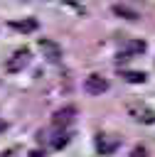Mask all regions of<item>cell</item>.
Listing matches in <instances>:
<instances>
[{
	"label": "cell",
	"mask_w": 155,
	"mask_h": 157,
	"mask_svg": "<svg viewBox=\"0 0 155 157\" xmlns=\"http://www.w3.org/2000/svg\"><path fill=\"white\" fill-rule=\"evenodd\" d=\"M10 27L12 29H17V32H34L37 29V20H22V22H10Z\"/></svg>",
	"instance_id": "8"
},
{
	"label": "cell",
	"mask_w": 155,
	"mask_h": 157,
	"mask_svg": "<svg viewBox=\"0 0 155 157\" xmlns=\"http://www.w3.org/2000/svg\"><path fill=\"white\" fill-rule=\"evenodd\" d=\"M123 76H125V81H130V83H143V81H145V74H143V71H125Z\"/></svg>",
	"instance_id": "10"
},
{
	"label": "cell",
	"mask_w": 155,
	"mask_h": 157,
	"mask_svg": "<svg viewBox=\"0 0 155 157\" xmlns=\"http://www.w3.org/2000/svg\"><path fill=\"white\" fill-rule=\"evenodd\" d=\"M84 91L91 93V96H101V93L108 91V81L103 76H98V74H89L84 78Z\"/></svg>",
	"instance_id": "1"
},
{
	"label": "cell",
	"mask_w": 155,
	"mask_h": 157,
	"mask_svg": "<svg viewBox=\"0 0 155 157\" xmlns=\"http://www.w3.org/2000/svg\"><path fill=\"white\" fill-rule=\"evenodd\" d=\"M130 157H148V152H145V147H133Z\"/></svg>",
	"instance_id": "11"
},
{
	"label": "cell",
	"mask_w": 155,
	"mask_h": 157,
	"mask_svg": "<svg viewBox=\"0 0 155 157\" xmlns=\"http://www.w3.org/2000/svg\"><path fill=\"white\" fill-rule=\"evenodd\" d=\"M145 49V42H130V52H143Z\"/></svg>",
	"instance_id": "12"
},
{
	"label": "cell",
	"mask_w": 155,
	"mask_h": 157,
	"mask_svg": "<svg viewBox=\"0 0 155 157\" xmlns=\"http://www.w3.org/2000/svg\"><path fill=\"white\" fill-rule=\"evenodd\" d=\"M30 155H32V157H44V152H39V150H32Z\"/></svg>",
	"instance_id": "13"
},
{
	"label": "cell",
	"mask_w": 155,
	"mask_h": 157,
	"mask_svg": "<svg viewBox=\"0 0 155 157\" xmlns=\"http://www.w3.org/2000/svg\"><path fill=\"white\" fill-rule=\"evenodd\" d=\"M74 120H76V108H74V105H64V108L54 110V115H52V123H54L57 128H62V130H66Z\"/></svg>",
	"instance_id": "2"
},
{
	"label": "cell",
	"mask_w": 155,
	"mask_h": 157,
	"mask_svg": "<svg viewBox=\"0 0 155 157\" xmlns=\"http://www.w3.org/2000/svg\"><path fill=\"white\" fill-rule=\"evenodd\" d=\"M130 113H133V118L140 120V123H155V110H150V108H145V105H130Z\"/></svg>",
	"instance_id": "7"
},
{
	"label": "cell",
	"mask_w": 155,
	"mask_h": 157,
	"mask_svg": "<svg viewBox=\"0 0 155 157\" xmlns=\"http://www.w3.org/2000/svg\"><path fill=\"white\" fill-rule=\"evenodd\" d=\"M69 140H71L69 130H59V132H57V135L52 137V147H54V150H62V147H64V145H66Z\"/></svg>",
	"instance_id": "9"
},
{
	"label": "cell",
	"mask_w": 155,
	"mask_h": 157,
	"mask_svg": "<svg viewBox=\"0 0 155 157\" xmlns=\"http://www.w3.org/2000/svg\"><path fill=\"white\" fill-rule=\"evenodd\" d=\"M30 64V49H15L12 52V56L7 59V71H12V74H17V71H22L25 66Z\"/></svg>",
	"instance_id": "4"
},
{
	"label": "cell",
	"mask_w": 155,
	"mask_h": 157,
	"mask_svg": "<svg viewBox=\"0 0 155 157\" xmlns=\"http://www.w3.org/2000/svg\"><path fill=\"white\" fill-rule=\"evenodd\" d=\"M37 44H39V52H42V56H44L49 64H57V61L62 59V47H59L57 42H52V39H39Z\"/></svg>",
	"instance_id": "3"
},
{
	"label": "cell",
	"mask_w": 155,
	"mask_h": 157,
	"mask_svg": "<svg viewBox=\"0 0 155 157\" xmlns=\"http://www.w3.org/2000/svg\"><path fill=\"white\" fill-rule=\"evenodd\" d=\"M118 145H121V140L116 135H108V132L96 135V150H98V155H111V152H116Z\"/></svg>",
	"instance_id": "5"
},
{
	"label": "cell",
	"mask_w": 155,
	"mask_h": 157,
	"mask_svg": "<svg viewBox=\"0 0 155 157\" xmlns=\"http://www.w3.org/2000/svg\"><path fill=\"white\" fill-rule=\"evenodd\" d=\"M111 10H113V15H118V17L128 20V22L140 20V12H138V10H133V7H130V5H125V2H113V5H111Z\"/></svg>",
	"instance_id": "6"
}]
</instances>
